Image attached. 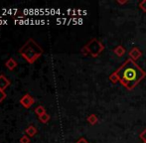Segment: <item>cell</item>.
Returning a JSON list of instances; mask_svg holds the SVG:
<instances>
[{
    "label": "cell",
    "mask_w": 146,
    "mask_h": 143,
    "mask_svg": "<svg viewBox=\"0 0 146 143\" xmlns=\"http://www.w3.org/2000/svg\"><path fill=\"white\" fill-rule=\"evenodd\" d=\"M119 79V83L128 91H132L146 77V73L134 61L128 59L115 72Z\"/></svg>",
    "instance_id": "1"
},
{
    "label": "cell",
    "mask_w": 146,
    "mask_h": 143,
    "mask_svg": "<svg viewBox=\"0 0 146 143\" xmlns=\"http://www.w3.org/2000/svg\"><path fill=\"white\" fill-rule=\"evenodd\" d=\"M44 50L42 47L35 42L34 39L29 38L25 44L19 49V54L27 61L29 64H34L39 58L43 55Z\"/></svg>",
    "instance_id": "2"
},
{
    "label": "cell",
    "mask_w": 146,
    "mask_h": 143,
    "mask_svg": "<svg viewBox=\"0 0 146 143\" xmlns=\"http://www.w3.org/2000/svg\"><path fill=\"white\" fill-rule=\"evenodd\" d=\"M104 46L102 45V43L100 41L96 40V39H92L90 42L86 45L85 47H83L81 50L82 54L87 56V55H90L92 57L96 58L98 57L100 53L104 51Z\"/></svg>",
    "instance_id": "3"
},
{
    "label": "cell",
    "mask_w": 146,
    "mask_h": 143,
    "mask_svg": "<svg viewBox=\"0 0 146 143\" xmlns=\"http://www.w3.org/2000/svg\"><path fill=\"white\" fill-rule=\"evenodd\" d=\"M34 103H35V99L31 97L29 93H26V95H24L23 97L20 99V103L22 105V107L25 108H30L34 105Z\"/></svg>",
    "instance_id": "4"
},
{
    "label": "cell",
    "mask_w": 146,
    "mask_h": 143,
    "mask_svg": "<svg viewBox=\"0 0 146 143\" xmlns=\"http://www.w3.org/2000/svg\"><path fill=\"white\" fill-rule=\"evenodd\" d=\"M141 56H142V52H141L138 48H136V47H134V48H132L129 51V57H130L131 60L134 61V62L136 60H138Z\"/></svg>",
    "instance_id": "5"
},
{
    "label": "cell",
    "mask_w": 146,
    "mask_h": 143,
    "mask_svg": "<svg viewBox=\"0 0 146 143\" xmlns=\"http://www.w3.org/2000/svg\"><path fill=\"white\" fill-rule=\"evenodd\" d=\"M11 85V81L8 77H6L4 75H0V89L1 91H4L7 89L9 85Z\"/></svg>",
    "instance_id": "6"
},
{
    "label": "cell",
    "mask_w": 146,
    "mask_h": 143,
    "mask_svg": "<svg viewBox=\"0 0 146 143\" xmlns=\"http://www.w3.org/2000/svg\"><path fill=\"white\" fill-rule=\"evenodd\" d=\"M17 66H18L17 62H16V60H14L13 58H9L5 62V67L8 69V70H10V71H13Z\"/></svg>",
    "instance_id": "7"
},
{
    "label": "cell",
    "mask_w": 146,
    "mask_h": 143,
    "mask_svg": "<svg viewBox=\"0 0 146 143\" xmlns=\"http://www.w3.org/2000/svg\"><path fill=\"white\" fill-rule=\"evenodd\" d=\"M25 133L27 136H30V137H33L35 136V134L37 133V129L34 125H29L27 128L25 129Z\"/></svg>",
    "instance_id": "8"
},
{
    "label": "cell",
    "mask_w": 146,
    "mask_h": 143,
    "mask_svg": "<svg viewBox=\"0 0 146 143\" xmlns=\"http://www.w3.org/2000/svg\"><path fill=\"white\" fill-rule=\"evenodd\" d=\"M125 48L123 46H117L115 49L113 50V53L116 55L117 57H121V56H123V55L125 54Z\"/></svg>",
    "instance_id": "9"
},
{
    "label": "cell",
    "mask_w": 146,
    "mask_h": 143,
    "mask_svg": "<svg viewBox=\"0 0 146 143\" xmlns=\"http://www.w3.org/2000/svg\"><path fill=\"white\" fill-rule=\"evenodd\" d=\"M88 123H90V124L94 125V124H96L98 122V116H96V114H90V115L88 117Z\"/></svg>",
    "instance_id": "10"
},
{
    "label": "cell",
    "mask_w": 146,
    "mask_h": 143,
    "mask_svg": "<svg viewBox=\"0 0 146 143\" xmlns=\"http://www.w3.org/2000/svg\"><path fill=\"white\" fill-rule=\"evenodd\" d=\"M35 113L38 116H41L42 114L46 113V109H45V107L43 105H38V107L35 108Z\"/></svg>",
    "instance_id": "11"
},
{
    "label": "cell",
    "mask_w": 146,
    "mask_h": 143,
    "mask_svg": "<svg viewBox=\"0 0 146 143\" xmlns=\"http://www.w3.org/2000/svg\"><path fill=\"white\" fill-rule=\"evenodd\" d=\"M39 119H40V121L43 122V123H47V122H49V120H50V115H49L48 113H44L41 116H39Z\"/></svg>",
    "instance_id": "12"
},
{
    "label": "cell",
    "mask_w": 146,
    "mask_h": 143,
    "mask_svg": "<svg viewBox=\"0 0 146 143\" xmlns=\"http://www.w3.org/2000/svg\"><path fill=\"white\" fill-rule=\"evenodd\" d=\"M110 81H111V83H116L117 81H119V79H118V77H117L115 72L110 75Z\"/></svg>",
    "instance_id": "13"
},
{
    "label": "cell",
    "mask_w": 146,
    "mask_h": 143,
    "mask_svg": "<svg viewBox=\"0 0 146 143\" xmlns=\"http://www.w3.org/2000/svg\"><path fill=\"white\" fill-rule=\"evenodd\" d=\"M20 143H30V137L27 135H24L20 138Z\"/></svg>",
    "instance_id": "14"
},
{
    "label": "cell",
    "mask_w": 146,
    "mask_h": 143,
    "mask_svg": "<svg viewBox=\"0 0 146 143\" xmlns=\"http://www.w3.org/2000/svg\"><path fill=\"white\" fill-rule=\"evenodd\" d=\"M139 8L142 10L143 12H146V0H143L139 3Z\"/></svg>",
    "instance_id": "15"
},
{
    "label": "cell",
    "mask_w": 146,
    "mask_h": 143,
    "mask_svg": "<svg viewBox=\"0 0 146 143\" xmlns=\"http://www.w3.org/2000/svg\"><path fill=\"white\" fill-rule=\"evenodd\" d=\"M5 99H6V93H5V91H1V89H0V103H1L2 101H3Z\"/></svg>",
    "instance_id": "16"
},
{
    "label": "cell",
    "mask_w": 146,
    "mask_h": 143,
    "mask_svg": "<svg viewBox=\"0 0 146 143\" xmlns=\"http://www.w3.org/2000/svg\"><path fill=\"white\" fill-rule=\"evenodd\" d=\"M139 137L143 140V142H146V129H144L142 132H141L140 135H139Z\"/></svg>",
    "instance_id": "17"
},
{
    "label": "cell",
    "mask_w": 146,
    "mask_h": 143,
    "mask_svg": "<svg viewBox=\"0 0 146 143\" xmlns=\"http://www.w3.org/2000/svg\"><path fill=\"white\" fill-rule=\"evenodd\" d=\"M76 143H88V140L86 139V138H83V137H82V138H80V139L78 140V141L76 142Z\"/></svg>",
    "instance_id": "18"
},
{
    "label": "cell",
    "mask_w": 146,
    "mask_h": 143,
    "mask_svg": "<svg viewBox=\"0 0 146 143\" xmlns=\"http://www.w3.org/2000/svg\"><path fill=\"white\" fill-rule=\"evenodd\" d=\"M117 2H118L119 4H125V3H127L128 1H127V0H125V1H120V0H118Z\"/></svg>",
    "instance_id": "19"
},
{
    "label": "cell",
    "mask_w": 146,
    "mask_h": 143,
    "mask_svg": "<svg viewBox=\"0 0 146 143\" xmlns=\"http://www.w3.org/2000/svg\"><path fill=\"white\" fill-rule=\"evenodd\" d=\"M144 143H146V142H144Z\"/></svg>",
    "instance_id": "20"
}]
</instances>
